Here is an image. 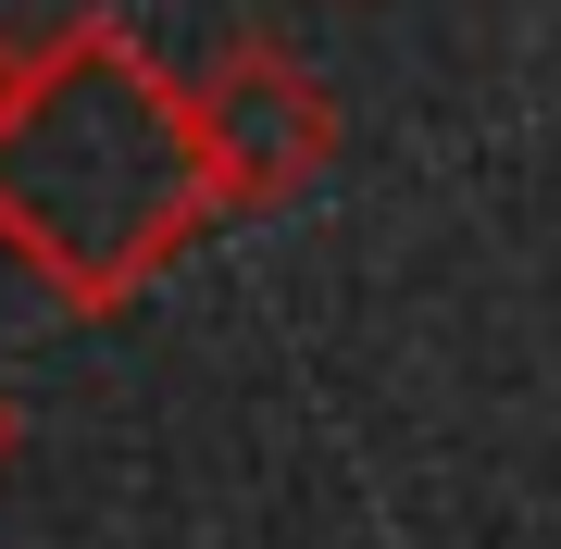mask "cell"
Masks as SVG:
<instances>
[{"mask_svg":"<svg viewBox=\"0 0 561 549\" xmlns=\"http://www.w3.org/2000/svg\"><path fill=\"white\" fill-rule=\"evenodd\" d=\"M225 201L213 113L125 25L0 50V250L62 300H125Z\"/></svg>","mask_w":561,"mask_h":549,"instance_id":"cell-1","label":"cell"},{"mask_svg":"<svg viewBox=\"0 0 561 549\" xmlns=\"http://www.w3.org/2000/svg\"><path fill=\"white\" fill-rule=\"evenodd\" d=\"M201 113H213V163H225V187H287V175L324 163V138H337V125H324V101L287 76L275 50H238V76H225Z\"/></svg>","mask_w":561,"mask_h":549,"instance_id":"cell-2","label":"cell"}]
</instances>
